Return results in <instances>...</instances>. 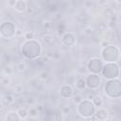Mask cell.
Segmentation results:
<instances>
[{"mask_svg":"<svg viewBox=\"0 0 121 121\" xmlns=\"http://www.w3.org/2000/svg\"><path fill=\"white\" fill-rule=\"evenodd\" d=\"M14 102H15V97H14L13 94H10V93L6 94L2 97V99H1V105H2V107H9Z\"/></svg>","mask_w":121,"mask_h":121,"instance_id":"cell-14","label":"cell"},{"mask_svg":"<svg viewBox=\"0 0 121 121\" xmlns=\"http://www.w3.org/2000/svg\"><path fill=\"white\" fill-rule=\"evenodd\" d=\"M109 44H111V43L110 42H108V41H105V40H101L100 41V43H99V45L103 48V47H106V46H108Z\"/></svg>","mask_w":121,"mask_h":121,"instance_id":"cell-38","label":"cell"},{"mask_svg":"<svg viewBox=\"0 0 121 121\" xmlns=\"http://www.w3.org/2000/svg\"><path fill=\"white\" fill-rule=\"evenodd\" d=\"M15 67H16V70L20 73H24L26 71L27 69V64L26 62V60H18L16 63H15Z\"/></svg>","mask_w":121,"mask_h":121,"instance_id":"cell-19","label":"cell"},{"mask_svg":"<svg viewBox=\"0 0 121 121\" xmlns=\"http://www.w3.org/2000/svg\"><path fill=\"white\" fill-rule=\"evenodd\" d=\"M103 93L109 99H118L121 96V81L119 78L107 79L103 86Z\"/></svg>","mask_w":121,"mask_h":121,"instance_id":"cell-2","label":"cell"},{"mask_svg":"<svg viewBox=\"0 0 121 121\" xmlns=\"http://www.w3.org/2000/svg\"><path fill=\"white\" fill-rule=\"evenodd\" d=\"M16 26L13 22L6 20L0 23V38L10 41L16 36Z\"/></svg>","mask_w":121,"mask_h":121,"instance_id":"cell-5","label":"cell"},{"mask_svg":"<svg viewBox=\"0 0 121 121\" xmlns=\"http://www.w3.org/2000/svg\"><path fill=\"white\" fill-rule=\"evenodd\" d=\"M35 108H36V110L39 112V113H42V112H44V106L43 105V104H41V103H37L35 106H34Z\"/></svg>","mask_w":121,"mask_h":121,"instance_id":"cell-36","label":"cell"},{"mask_svg":"<svg viewBox=\"0 0 121 121\" xmlns=\"http://www.w3.org/2000/svg\"><path fill=\"white\" fill-rule=\"evenodd\" d=\"M94 5V2L93 1H84L83 2V6L85 8H92Z\"/></svg>","mask_w":121,"mask_h":121,"instance_id":"cell-39","label":"cell"},{"mask_svg":"<svg viewBox=\"0 0 121 121\" xmlns=\"http://www.w3.org/2000/svg\"><path fill=\"white\" fill-rule=\"evenodd\" d=\"M5 121H22L15 110H9L5 114Z\"/></svg>","mask_w":121,"mask_h":121,"instance_id":"cell-15","label":"cell"},{"mask_svg":"<svg viewBox=\"0 0 121 121\" xmlns=\"http://www.w3.org/2000/svg\"><path fill=\"white\" fill-rule=\"evenodd\" d=\"M60 58V54L58 53V52H54L53 54H52V59H54V60H58Z\"/></svg>","mask_w":121,"mask_h":121,"instance_id":"cell-41","label":"cell"},{"mask_svg":"<svg viewBox=\"0 0 121 121\" xmlns=\"http://www.w3.org/2000/svg\"><path fill=\"white\" fill-rule=\"evenodd\" d=\"M25 41H29V40H33L35 39V32L32 30H26L25 32H23V36H22Z\"/></svg>","mask_w":121,"mask_h":121,"instance_id":"cell-23","label":"cell"},{"mask_svg":"<svg viewBox=\"0 0 121 121\" xmlns=\"http://www.w3.org/2000/svg\"><path fill=\"white\" fill-rule=\"evenodd\" d=\"M100 74H101L106 79L118 78H119V74H120V69H119V64H118V62L104 63Z\"/></svg>","mask_w":121,"mask_h":121,"instance_id":"cell-6","label":"cell"},{"mask_svg":"<svg viewBox=\"0 0 121 121\" xmlns=\"http://www.w3.org/2000/svg\"><path fill=\"white\" fill-rule=\"evenodd\" d=\"M74 85H75V88H76L78 91L84 90V89L86 88V84H85V78H83V77H81V76H78L77 78H75Z\"/></svg>","mask_w":121,"mask_h":121,"instance_id":"cell-17","label":"cell"},{"mask_svg":"<svg viewBox=\"0 0 121 121\" xmlns=\"http://www.w3.org/2000/svg\"><path fill=\"white\" fill-rule=\"evenodd\" d=\"M13 9L17 13H24L27 9V1L26 0H16Z\"/></svg>","mask_w":121,"mask_h":121,"instance_id":"cell-12","label":"cell"},{"mask_svg":"<svg viewBox=\"0 0 121 121\" xmlns=\"http://www.w3.org/2000/svg\"><path fill=\"white\" fill-rule=\"evenodd\" d=\"M101 83H102V78H101L100 75L89 74L85 78V84H86V88L88 90L96 91L101 86Z\"/></svg>","mask_w":121,"mask_h":121,"instance_id":"cell-8","label":"cell"},{"mask_svg":"<svg viewBox=\"0 0 121 121\" xmlns=\"http://www.w3.org/2000/svg\"><path fill=\"white\" fill-rule=\"evenodd\" d=\"M110 115H111L110 111L102 107V108L96 109V111L95 112V115H94V118L96 121H107L109 119Z\"/></svg>","mask_w":121,"mask_h":121,"instance_id":"cell-11","label":"cell"},{"mask_svg":"<svg viewBox=\"0 0 121 121\" xmlns=\"http://www.w3.org/2000/svg\"><path fill=\"white\" fill-rule=\"evenodd\" d=\"M15 1H16V0H13V1H9V2H8V5H9L10 8H13V6H14V4H15Z\"/></svg>","mask_w":121,"mask_h":121,"instance_id":"cell-42","label":"cell"},{"mask_svg":"<svg viewBox=\"0 0 121 121\" xmlns=\"http://www.w3.org/2000/svg\"><path fill=\"white\" fill-rule=\"evenodd\" d=\"M94 106L96 108V109H99V108H102L103 105H104V99L103 97L100 95H97L96 96H95V98L92 100Z\"/></svg>","mask_w":121,"mask_h":121,"instance_id":"cell-20","label":"cell"},{"mask_svg":"<svg viewBox=\"0 0 121 121\" xmlns=\"http://www.w3.org/2000/svg\"><path fill=\"white\" fill-rule=\"evenodd\" d=\"M49 72L47 70H42L39 72L38 74V78L39 79H41L42 81H46L48 78H49Z\"/></svg>","mask_w":121,"mask_h":121,"instance_id":"cell-24","label":"cell"},{"mask_svg":"<svg viewBox=\"0 0 121 121\" xmlns=\"http://www.w3.org/2000/svg\"><path fill=\"white\" fill-rule=\"evenodd\" d=\"M98 95V93L96 92V91H94V90H90L89 92H87V94H86V95H85V97L84 98H86V99H88V100H93L94 98H95V96H96Z\"/></svg>","mask_w":121,"mask_h":121,"instance_id":"cell-32","label":"cell"},{"mask_svg":"<svg viewBox=\"0 0 121 121\" xmlns=\"http://www.w3.org/2000/svg\"><path fill=\"white\" fill-rule=\"evenodd\" d=\"M61 112L63 113V115H68L71 113L72 112V107L70 105H65V106H62L61 109H60Z\"/></svg>","mask_w":121,"mask_h":121,"instance_id":"cell-33","label":"cell"},{"mask_svg":"<svg viewBox=\"0 0 121 121\" xmlns=\"http://www.w3.org/2000/svg\"><path fill=\"white\" fill-rule=\"evenodd\" d=\"M53 18H54L55 21L60 22V20H61V18H62V13L60 12V11H59V12H55L54 15H53Z\"/></svg>","mask_w":121,"mask_h":121,"instance_id":"cell-37","label":"cell"},{"mask_svg":"<svg viewBox=\"0 0 121 121\" xmlns=\"http://www.w3.org/2000/svg\"><path fill=\"white\" fill-rule=\"evenodd\" d=\"M11 83V78L9 76H4L2 78H0V84L3 86H8Z\"/></svg>","mask_w":121,"mask_h":121,"instance_id":"cell-31","label":"cell"},{"mask_svg":"<svg viewBox=\"0 0 121 121\" xmlns=\"http://www.w3.org/2000/svg\"><path fill=\"white\" fill-rule=\"evenodd\" d=\"M12 90H13V93L16 94V95H21L24 93L25 91V88L23 86V84L21 83H16L13 87H12Z\"/></svg>","mask_w":121,"mask_h":121,"instance_id":"cell-25","label":"cell"},{"mask_svg":"<svg viewBox=\"0 0 121 121\" xmlns=\"http://www.w3.org/2000/svg\"><path fill=\"white\" fill-rule=\"evenodd\" d=\"M25 104L27 105V106H31V107H34L36 104H37V101L35 99V97L33 96H27L25 98Z\"/></svg>","mask_w":121,"mask_h":121,"instance_id":"cell-30","label":"cell"},{"mask_svg":"<svg viewBox=\"0 0 121 121\" xmlns=\"http://www.w3.org/2000/svg\"><path fill=\"white\" fill-rule=\"evenodd\" d=\"M19 117L21 118V120H26L28 118V109L26 107H19L16 110Z\"/></svg>","mask_w":121,"mask_h":121,"instance_id":"cell-18","label":"cell"},{"mask_svg":"<svg viewBox=\"0 0 121 121\" xmlns=\"http://www.w3.org/2000/svg\"><path fill=\"white\" fill-rule=\"evenodd\" d=\"M52 118L54 119V121H63L64 115H63V113L61 112L60 110H58V111H56V112L53 113Z\"/></svg>","mask_w":121,"mask_h":121,"instance_id":"cell-27","label":"cell"},{"mask_svg":"<svg viewBox=\"0 0 121 121\" xmlns=\"http://www.w3.org/2000/svg\"><path fill=\"white\" fill-rule=\"evenodd\" d=\"M96 108L91 100L83 98L78 104L76 105V112L83 119H90L95 115Z\"/></svg>","mask_w":121,"mask_h":121,"instance_id":"cell-4","label":"cell"},{"mask_svg":"<svg viewBox=\"0 0 121 121\" xmlns=\"http://www.w3.org/2000/svg\"><path fill=\"white\" fill-rule=\"evenodd\" d=\"M21 53L26 60H37L43 55V45L37 39L24 41L21 45Z\"/></svg>","mask_w":121,"mask_h":121,"instance_id":"cell-1","label":"cell"},{"mask_svg":"<svg viewBox=\"0 0 121 121\" xmlns=\"http://www.w3.org/2000/svg\"><path fill=\"white\" fill-rule=\"evenodd\" d=\"M2 115H3V113H2V112H1V111H0V118H1V117H2Z\"/></svg>","mask_w":121,"mask_h":121,"instance_id":"cell-43","label":"cell"},{"mask_svg":"<svg viewBox=\"0 0 121 121\" xmlns=\"http://www.w3.org/2000/svg\"><path fill=\"white\" fill-rule=\"evenodd\" d=\"M39 9V4L38 2H27V9H26V14L27 15H34Z\"/></svg>","mask_w":121,"mask_h":121,"instance_id":"cell-16","label":"cell"},{"mask_svg":"<svg viewBox=\"0 0 121 121\" xmlns=\"http://www.w3.org/2000/svg\"><path fill=\"white\" fill-rule=\"evenodd\" d=\"M42 26L45 29H49L51 27V22L47 19H43V22H42Z\"/></svg>","mask_w":121,"mask_h":121,"instance_id":"cell-35","label":"cell"},{"mask_svg":"<svg viewBox=\"0 0 121 121\" xmlns=\"http://www.w3.org/2000/svg\"><path fill=\"white\" fill-rule=\"evenodd\" d=\"M39 115H40V113L36 110L35 107H29V109H28V118H30V119H36V118L39 117Z\"/></svg>","mask_w":121,"mask_h":121,"instance_id":"cell-22","label":"cell"},{"mask_svg":"<svg viewBox=\"0 0 121 121\" xmlns=\"http://www.w3.org/2000/svg\"><path fill=\"white\" fill-rule=\"evenodd\" d=\"M83 98H84V97H83V95H82L80 93H76V92H75V94H74V95L72 96L71 99H72L73 103L77 105V104H78Z\"/></svg>","mask_w":121,"mask_h":121,"instance_id":"cell-29","label":"cell"},{"mask_svg":"<svg viewBox=\"0 0 121 121\" xmlns=\"http://www.w3.org/2000/svg\"><path fill=\"white\" fill-rule=\"evenodd\" d=\"M77 35L73 31H65L60 38V43L65 47H74L77 44Z\"/></svg>","mask_w":121,"mask_h":121,"instance_id":"cell-9","label":"cell"},{"mask_svg":"<svg viewBox=\"0 0 121 121\" xmlns=\"http://www.w3.org/2000/svg\"><path fill=\"white\" fill-rule=\"evenodd\" d=\"M74 94H75V88L70 84L63 83L59 88V95H60V98H63V99L72 98Z\"/></svg>","mask_w":121,"mask_h":121,"instance_id":"cell-10","label":"cell"},{"mask_svg":"<svg viewBox=\"0 0 121 121\" xmlns=\"http://www.w3.org/2000/svg\"><path fill=\"white\" fill-rule=\"evenodd\" d=\"M116 37V34H115V30L114 29H111V28H106L102 31V40H105V41H108L111 43V41H113L115 40Z\"/></svg>","mask_w":121,"mask_h":121,"instance_id":"cell-13","label":"cell"},{"mask_svg":"<svg viewBox=\"0 0 121 121\" xmlns=\"http://www.w3.org/2000/svg\"><path fill=\"white\" fill-rule=\"evenodd\" d=\"M13 68H12V66H11V64H5V66H4V68H3V74L5 75V76H11L12 74H13Z\"/></svg>","mask_w":121,"mask_h":121,"instance_id":"cell-28","label":"cell"},{"mask_svg":"<svg viewBox=\"0 0 121 121\" xmlns=\"http://www.w3.org/2000/svg\"><path fill=\"white\" fill-rule=\"evenodd\" d=\"M100 56L104 63L118 62V60H120V48L117 44L111 43L101 49Z\"/></svg>","mask_w":121,"mask_h":121,"instance_id":"cell-3","label":"cell"},{"mask_svg":"<svg viewBox=\"0 0 121 121\" xmlns=\"http://www.w3.org/2000/svg\"><path fill=\"white\" fill-rule=\"evenodd\" d=\"M104 62L102 61V60L100 58H91L86 64V68L87 71L89 72V74H95V75H99L101 73L102 67H103Z\"/></svg>","mask_w":121,"mask_h":121,"instance_id":"cell-7","label":"cell"},{"mask_svg":"<svg viewBox=\"0 0 121 121\" xmlns=\"http://www.w3.org/2000/svg\"><path fill=\"white\" fill-rule=\"evenodd\" d=\"M57 30H58V33H59V35L60 34H63L64 32H65V25L62 23V22H59V24H58V27H57Z\"/></svg>","mask_w":121,"mask_h":121,"instance_id":"cell-34","label":"cell"},{"mask_svg":"<svg viewBox=\"0 0 121 121\" xmlns=\"http://www.w3.org/2000/svg\"><path fill=\"white\" fill-rule=\"evenodd\" d=\"M4 60L6 62V64H10V60H11V58L9 55H5V58H4Z\"/></svg>","mask_w":121,"mask_h":121,"instance_id":"cell-40","label":"cell"},{"mask_svg":"<svg viewBox=\"0 0 121 121\" xmlns=\"http://www.w3.org/2000/svg\"><path fill=\"white\" fill-rule=\"evenodd\" d=\"M83 34L87 37H93L95 34V29L94 27H92L91 26H86L83 28Z\"/></svg>","mask_w":121,"mask_h":121,"instance_id":"cell-26","label":"cell"},{"mask_svg":"<svg viewBox=\"0 0 121 121\" xmlns=\"http://www.w3.org/2000/svg\"><path fill=\"white\" fill-rule=\"evenodd\" d=\"M42 39H43V42L44 44L51 45L53 43V42H54V35H52L50 33H46V34H44L43 36Z\"/></svg>","mask_w":121,"mask_h":121,"instance_id":"cell-21","label":"cell"}]
</instances>
